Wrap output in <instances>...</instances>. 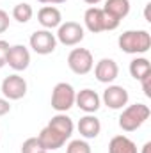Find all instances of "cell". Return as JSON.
Wrapping results in <instances>:
<instances>
[{
  "instance_id": "6da1fadb",
  "label": "cell",
  "mask_w": 151,
  "mask_h": 153,
  "mask_svg": "<svg viewBox=\"0 0 151 153\" xmlns=\"http://www.w3.org/2000/svg\"><path fill=\"white\" fill-rule=\"evenodd\" d=\"M117 45H119L121 52H124V53H132V55L146 53L151 48V34L144 29L126 30L119 36Z\"/></svg>"
},
{
  "instance_id": "7a4b0ae2",
  "label": "cell",
  "mask_w": 151,
  "mask_h": 153,
  "mask_svg": "<svg viewBox=\"0 0 151 153\" xmlns=\"http://www.w3.org/2000/svg\"><path fill=\"white\" fill-rule=\"evenodd\" d=\"M84 23H85L89 32L100 34V32H105V30H115L121 22L112 18L110 14H107L101 7L93 5L84 13Z\"/></svg>"
},
{
  "instance_id": "3957f363",
  "label": "cell",
  "mask_w": 151,
  "mask_h": 153,
  "mask_svg": "<svg viewBox=\"0 0 151 153\" xmlns=\"http://www.w3.org/2000/svg\"><path fill=\"white\" fill-rule=\"evenodd\" d=\"M150 107L144 103H133L123 109V112L119 116V128L124 132H135L137 128H141L148 119H150Z\"/></svg>"
},
{
  "instance_id": "277c9868",
  "label": "cell",
  "mask_w": 151,
  "mask_h": 153,
  "mask_svg": "<svg viewBox=\"0 0 151 153\" xmlns=\"http://www.w3.org/2000/svg\"><path fill=\"white\" fill-rule=\"evenodd\" d=\"M75 89L68 82H59L55 84L52 91V109L57 112H68L75 105Z\"/></svg>"
},
{
  "instance_id": "5b68a950",
  "label": "cell",
  "mask_w": 151,
  "mask_h": 153,
  "mask_svg": "<svg viewBox=\"0 0 151 153\" xmlns=\"http://www.w3.org/2000/svg\"><path fill=\"white\" fill-rule=\"evenodd\" d=\"M68 66L75 75H87L94 68V59H93L91 50L73 48L68 55Z\"/></svg>"
},
{
  "instance_id": "8992f818",
  "label": "cell",
  "mask_w": 151,
  "mask_h": 153,
  "mask_svg": "<svg viewBox=\"0 0 151 153\" xmlns=\"http://www.w3.org/2000/svg\"><path fill=\"white\" fill-rule=\"evenodd\" d=\"M29 45L38 55H50V53L55 52L57 38H55V34H52V30L41 29V30H36V32L30 34Z\"/></svg>"
},
{
  "instance_id": "52a82bcc",
  "label": "cell",
  "mask_w": 151,
  "mask_h": 153,
  "mask_svg": "<svg viewBox=\"0 0 151 153\" xmlns=\"http://www.w3.org/2000/svg\"><path fill=\"white\" fill-rule=\"evenodd\" d=\"M84 27L76 22H66L61 23L57 27V34L55 38L59 43H62L64 46H76L78 43L84 41Z\"/></svg>"
},
{
  "instance_id": "ba28073f",
  "label": "cell",
  "mask_w": 151,
  "mask_h": 153,
  "mask_svg": "<svg viewBox=\"0 0 151 153\" xmlns=\"http://www.w3.org/2000/svg\"><path fill=\"white\" fill-rule=\"evenodd\" d=\"M0 89H2V94L5 100H9V102L11 100H21L27 94V82L23 76L14 73V75H9L2 80Z\"/></svg>"
},
{
  "instance_id": "9c48e42d",
  "label": "cell",
  "mask_w": 151,
  "mask_h": 153,
  "mask_svg": "<svg viewBox=\"0 0 151 153\" xmlns=\"http://www.w3.org/2000/svg\"><path fill=\"white\" fill-rule=\"evenodd\" d=\"M128 100H130V94L128 91L123 87V85H109L105 91H103V96H101V102L112 109V111H119V109H124L128 105Z\"/></svg>"
},
{
  "instance_id": "30bf717a",
  "label": "cell",
  "mask_w": 151,
  "mask_h": 153,
  "mask_svg": "<svg viewBox=\"0 0 151 153\" xmlns=\"http://www.w3.org/2000/svg\"><path fill=\"white\" fill-rule=\"evenodd\" d=\"M7 64L14 71H25L30 64V52L23 45H14L9 48L7 53Z\"/></svg>"
},
{
  "instance_id": "8fae6325",
  "label": "cell",
  "mask_w": 151,
  "mask_h": 153,
  "mask_svg": "<svg viewBox=\"0 0 151 153\" xmlns=\"http://www.w3.org/2000/svg\"><path fill=\"white\" fill-rule=\"evenodd\" d=\"M75 105L80 111H84L85 114H94L101 105V98L93 89H82L80 93H76Z\"/></svg>"
},
{
  "instance_id": "7c38bea8",
  "label": "cell",
  "mask_w": 151,
  "mask_h": 153,
  "mask_svg": "<svg viewBox=\"0 0 151 153\" xmlns=\"http://www.w3.org/2000/svg\"><path fill=\"white\" fill-rule=\"evenodd\" d=\"M119 75V66L114 59H101L94 66V76L101 84H112Z\"/></svg>"
},
{
  "instance_id": "4fadbf2b",
  "label": "cell",
  "mask_w": 151,
  "mask_h": 153,
  "mask_svg": "<svg viewBox=\"0 0 151 153\" xmlns=\"http://www.w3.org/2000/svg\"><path fill=\"white\" fill-rule=\"evenodd\" d=\"M38 139H39V143H41V146L44 148V152H55V150L62 148L66 144V141H68L62 134H59L55 128H52L48 125L39 132Z\"/></svg>"
},
{
  "instance_id": "5bb4252c",
  "label": "cell",
  "mask_w": 151,
  "mask_h": 153,
  "mask_svg": "<svg viewBox=\"0 0 151 153\" xmlns=\"http://www.w3.org/2000/svg\"><path fill=\"white\" fill-rule=\"evenodd\" d=\"M38 22L41 23L43 29L52 30V29H57L62 23V14H61V11L55 5H44V7L39 9Z\"/></svg>"
},
{
  "instance_id": "9a60e30c",
  "label": "cell",
  "mask_w": 151,
  "mask_h": 153,
  "mask_svg": "<svg viewBox=\"0 0 151 153\" xmlns=\"http://www.w3.org/2000/svg\"><path fill=\"white\" fill-rule=\"evenodd\" d=\"M76 128L84 139H96L101 132V123L94 114H85L84 117H80Z\"/></svg>"
},
{
  "instance_id": "2e32d148",
  "label": "cell",
  "mask_w": 151,
  "mask_h": 153,
  "mask_svg": "<svg viewBox=\"0 0 151 153\" xmlns=\"http://www.w3.org/2000/svg\"><path fill=\"white\" fill-rule=\"evenodd\" d=\"M48 126L55 128L59 134H62L66 139H70L73 135V130H75V125H73V119L70 116H66V112H57L50 121H48Z\"/></svg>"
},
{
  "instance_id": "e0dca14e",
  "label": "cell",
  "mask_w": 151,
  "mask_h": 153,
  "mask_svg": "<svg viewBox=\"0 0 151 153\" xmlns=\"http://www.w3.org/2000/svg\"><path fill=\"white\" fill-rule=\"evenodd\" d=\"M101 9L112 18L121 22L130 14V0H105V5Z\"/></svg>"
},
{
  "instance_id": "ac0fdd59",
  "label": "cell",
  "mask_w": 151,
  "mask_h": 153,
  "mask_svg": "<svg viewBox=\"0 0 151 153\" xmlns=\"http://www.w3.org/2000/svg\"><path fill=\"white\" fill-rule=\"evenodd\" d=\"M109 153H139L137 144L126 135H114L109 143Z\"/></svg>"
},
{
  "instance_id": "d6986e66",
  "label": "cell",
  "mask_w": 151,
  "mask_h": 153,
  "mask_svg": "<svg viewBox=\"0 0 151 153\" xmlns=\"http://www.w3.org/2000/svg\"><path fill=\"white\" fill-rule=\"evenodd\" d=\"M130 75L133 76L135 80H141L144 76L151 75V64L146 57H135L132 62H130Z\"/></svg>"
},
{
  "instance_id": "ffe728a7",
  "label": "cell",
  "mask_w": 151,
  "mask_h": 153,
  "mask_svg": "<svg viewBox=\"0 0 151 153\" xmlns=\"http://www.w3.org/2000/svg\"><path fill=\"white\" fill-rule=\"evenodd\" d=\"M32 16H34V9L27 2H20V4H16L13 7V18L18 23H27V22L32 20Z\"/></svg>"
},
{
  "instance_id": "44dd1931",
  "label": "cell",
  "mask_w": 151,
  "mask_h": 153,
  "mask_svg": "<svg viewBox=\"0 0 151 153\" xmlns=\"http://www.w3.org/2000/svg\"><path fill=\"white\" fill-rule=\"evenodd\" d=\"M66 153H93L91 152V146L87 141L84 139H75L71 141L68 146H66Z\"/></svg>"
},
{
  "instance_id": "7402d4cb",
  "label": "cell",
  "mask_w": 151,
  "mask_h": 153,
  "mask_svg": "<svg viewBox=\"0 0 151 153\" xmlns=\"http://www.w3.org/2000/svg\"><path fill=\"white\" fill-rule=\"evenodd\" d=\"M21 153H44V148L41 146L38 137H29L21 144Z\"/></svg>"
},
{
  "instance_id": "603a6c76",
  "label": "cell",
  "mask_w": 151,
  "mask_h": 153,
  "mask_svg": "<svg viewBox=\"0 0 151 153\" xmlns=\"http://www.w3.org/2000/svg\"><path fill=\"white\" fill-rule=\"evenodd\" d=\"M11 45L4 39H0V68H4L7 64V53H9Z\"/></svg>"
},
{
  "instance_id": "cb8c5ba5",
  "label": "cell",
  "mask_w": 151,
  "mask_h": 153,
  "mask_svg": "<svg viewBox=\"0 0 151 153\" xmlns=\"http://www.w3.org/2000/svg\"><path fill=\"white\" fill-rule=\"evenodd\" d=\"M7 29H9V14L4 9H0V34H4Z\"/></svg>"
},
{
  "instance_id": "d4e9b609",
  "label": "cell",
  "mask_w": 151,
  "mask_h": 153,
  "mask_svg": "<svg viewBox=\"0 0 151 153\" xmlns=\"http://www.w3.org/2000/svg\"><path fill=\"white\" fill-rule=\"evenodd\" d=\"M139 82H141V85H142V91H144V94H146L148 98H151V75L144 76V78H141Z\"/></svg>"
},
{
  "instance_id": "484cf974",
  "label": "cell",
  "mask_w": 151,
  "mask_h": 153,
  "mask_svg": "<svg viewBox=\"0 0 151 153\" xmlns=\"http://www.w3.org/2000/svg\"><path fill=\"white\" fill-rule=\"evenodd\" d=\"M11 112V103H9V100H5V98H0V117L5 114H9Z\"/></svg>"
},
{
  "instance_id": "4316f807",
  "label": "cell",
  "mask_w": 151,
  "mask_h": 153,
  "mask_svg": "<svg viewBox=\"0 0 151 153\" xmlns=\"http://www.w3.org/2000/svg\"><path fill=\"white\" fill-rule=\"evenodd\" d=\"M41 4H64V2H68V0H38Z\"/></svg>"
},
{
  "instance_id": "83f0119b",
  "label": "cell",
  "mask_w": 151,
  "mask_h": 153,
  "mask_svg": "<svg viewBox=\"0 0 151 153\" xmlns=\"http://www.w3.org/2000/svg\"><path fill=\"white\" fill-rule=\"evenodd\" d=\"M150 150H151V143H146V144L142 146V152L141 153H150Z\"/></svg>"
},
{
  "instance_id": "f1b7e54d",
  "label": "cell",
  "mask_w": 151,
  "mask_h": 153,
  "mask_svg": "<svg viewBox=\"0 0 151 153\" xmlns=\"http://www.w3.org/2000/svg\"><path fill=\"white\" fill-rule=\"evenodd\" d=\"M85 4H89V5H96L98 2H101V0H84Z\"/></svg>"
},
{
  "instance_id": "f546056e",
  "label": "cell",
  "mask_w": 151,
  "mask_h": 153,
  "mask_svg": "<svg viewBox=\"0 0 151 153\" xmlns=\"http://www.w3.org/2000/svg\"><path fill=\"white\" fill-rule=\"evenodd\" d=\"M44 153H50V152H44Z\"/></svg>"
},
{
  "instance_id": "4dcf8cb0",
  "label": "cell",
  "mask_w": 151,
  "mask_h": 153,
  "mask_svg": "<svg viewBox=\"0 0 151 153\" xmlns=\"http://www.w3.org/2000/svg\"><path fill=\"white\" fill-rule=\"evenodd\" d=\"M0 141H2V139H0Z\"/></svg>"
}]
</instances>
